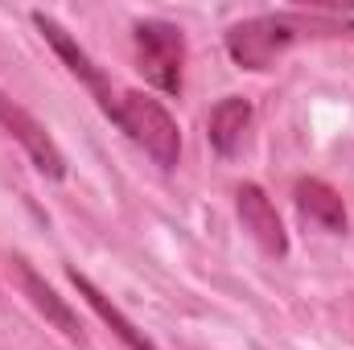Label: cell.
Masks as SVG:
<instances>
[{
    "instance_id": "1",
    "label": "cell",
    "mask_w": 354,
    "mask_h": 350,
    "mask_svg": "<svg viewBox=\"0 0 354 350\" xmlns=\"http://www.w3.org/2000/svg\"><path fill=\"white\" fill-rule=\"evenodd\" d=\"M354 33V21L346 17H326V12H264L252 21H239L227 29V54L243 71H268L284 58V50L297 37L309 33Z\"/></svg>"
},
{
    "instance_id": "2",
    "label": "cell",
    "mask_w": 354,
    "mask_h": 350,
    "mask_svg": "<svg viewBox=\"0 0 354 350\" xmlns=\"http://www.w3.org/2000/svg\"><path fill=\"white\" fill-rule=\"evenodd\" d=\"M111 124L120 132H128V140L140 145L161 169H177V161H181V132H177V120L157 99H149L145 91H124Z\"/></svg>"
},
{
    "instance_id": "3",
    "label": "cell",
    "mask_w": 354,
    "mask_h": 350,
    "mask_svg": "<svg viewBox=\"0 0 354 350\" xmlns=\"http://www.w3.org/2000/svg\"><path fill=\"white\" fill-rule=\"evenodd\" d=\"M136 62L145 79L165 95H181L185 87V33L174 21H140L132 29Z\"/></svg>"
},
{
    "instance_id": "4",
    "label": "cell",
    "mask_w": 354,
    "mask_h": 350,
    "mask_svg": "<svg viewBox=\"0 0 354 350\" xmlns=\"http://www.w3.org/2000/svg\"><path fill=\"white\" fill-rule=\"evenodd\" d=\"M33 25H37V29H41V37H46V42L54 46V54H58V58L66 62V71H71V75H75V79H79V83H83V87L91 91V95H95V103L103 107V116H107V120H115L120 95L111 91L107 75H103V71H99V66L91 62L87 50H83V46H79V42H75V37H71V33H66V29H62V25L54 21V17H46V12H33Z\"/></svg>"
},
{
    "instance_id": "5",
    "label": "cell",
    "mask_w": 354,
    "mask_h": 350,
    "mask_svg": "<svg viewBox=\"0 0 354 350\" xmlns=\"http://www.w3.org/2000/svg\"><path fill=\"white\" fill-rule=\"evenodd\" d=\"M0 128L29 153V161H33L46 177H54V181L66 177V157H62L58 140L46 132V124H37V120H33L17 99H8L4 91H0Z\"/></svg>"
},
{
    "instance_id": "6",
    "label": "cell",
    "mask_w": 354,
    "mask_h": 350,
    "mask_svg": "<svg viewBox=\"0 0 354 350\" xmlns=\"http://www.w3.org/2000/svg\"><path fill=\"white\" fill-rule=\"evenodd\" d=\"M235 210H239L243 231L264 248L268 256H288V231H284V223H280L272 198H268L256 181H243V185L235 190Z\"/></svg>"
},
{
    "instance_id": "7",
    "label": "cell",
    "mask_w": 354,
    "mask_h": 350,
    "mask_svg": "<svg viewBox=\"0 0 354 350\" xmlns=\"http://www.w3.org/2000/svg\"><path fill=\"white\" fill-rule=\"evenodd\" d=\"M292 202H297V210H301L309 223H317L322 231L346 235V227H351L346 202H342V194H338L334 185H326L322 177H301V181L292 185Z\"/></svg>"
},
{
    "instance_id": "8",
    "label": "cell",
    "mask_w": 354,
    "mask_h": 350,
    "mask_svg": "<svg viewBox=\"0 0 354 350\" xmlns=\"http://www.w3.org/2000/svg\"><path fill=\"white\" fill-rule=\"evenodd\" d=\"M12 272H17V280H21L25 297L46 313V322H50L54 330H62L71 342H83V322H79V317H75V309H71V305H66V301H62V297H58V293L37 276V272H33V264L17 256V260H12Z\"/></svg>"
},
{
    "instance_id": "9",
    "label": "cell",
    "mask_w": 354,
    "mask_h": 350,
    "mask_svg": "<svg viewBox=\"0 0 354 350\" xmlns=\"http://www.w3.org/2000/svg\"><path fill=\"white\" fill-rule=\"evenodd\" d=\"M252 103L239 99V95H227L223 103H214L210 111V124H206V140L218 157H235L243 145H248V132H252Z\"/></svg>"
},
{
    "instance_id": "10",
    "label": "cell",
    "mask_w": 354,
    "mask_h": 350,
    "mask_svg": "<svg viewBox=\"0 0 354 350\" xmlns=\"http://www.w3.org/2000/svg\"><path fill=\"white\" fill-rule=\"evenodd\" d=\"M66 276H71V284L79 288V297L87 301L95 313H99V322H103V326H111V334H115V338H120L128 350H161L153 338H149V334H145V330H140V326H136V322H132V317H128V313H124V309H115V305H111V301H107V297L91 284L79 268H66Z\"/></svg>"
}]
</instances>
